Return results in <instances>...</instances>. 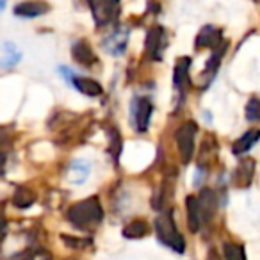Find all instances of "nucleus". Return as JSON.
I'll return each mask as SVG.
<instances>
[{
  "instance_id": "11",
  "label": "nucleus",
  "mask_w": 260,
  "mask_h": 260,
  "mask_svg": "<svg viewBox=\"0 0 260 260\" xmlns=\"http://www.w3.org/2000/svg\"><path fill=\"white\" fill-rule=\"evenodd\" d=\"M200 214H202V223H209L210 217L216 212V194L210 189H203L198 196Z\"/></svg>"
},
{
  "instance_id": "23",
  "label": "nucleus",
  "mask_w": 260,
  "mask_h": 260,
  "mask_svg": "<svg viewBox=\"0 0 260 260\" xmlns=\"http://www.w3.org/2000/svg\"><path fill=\"white\" fill-rule=\"evenodd\" d=\"M246 118L249 121H260V98H249L246 105Z\"/></svg>"
},
{
  "instance_id": "3",
  "label": "nucleus",
  "mask_w": 260,
  "mask_h": 260,
  "mask_svg": "<svg viewBox=\"0 0 260 260\" xmlns=\"http://www.w3.org/2000/svg\"><path fill=\"white\" fill-rule=\"evenodd\" d=\"M196 123L187 121L184 125H180V128L177 130L175 139H177L178 153L184 164L191 162L192 155H194V138H196Z\"/></svg>"
},
{
  "instance_id": "14",
  "label": "nucleus",
  "mask_w": 260,
  "mask_h": 260,
  "mask_svg": "<svg viewBox=\"0 0 260 260\" xmlns=\"http://www.w3.org/2000/svg\"><path fill=\"white\" fill-rule=\"evenodd\" d=\"M253 173H255L253 159H242V162L239 164L237 171H235V182L239 187H248L253 180Z\"/></svg>"
},
{
  "instance_id": "8",
  "label": "nucleus",
  "mask_w": 260,
  "mask_h": 260,
  "mask_svg": "<svg viewBox=\"0 0 260 260\" xmlns=\"http://www.w3.org/2000/svg\"><path fill=\"white\" fill-rule=\"evenodd\" d=\"M152 112H153V105L148 98H139L134 104V119L139 132H145L148 128L150 119H152Z\"/></svg>"
},
{
  "instance_id": "17",
  "label": "nucleus",
  "mask_w": 260,
  "mask_h": 260,
  "mask_svg": "<svg viewBox=\"0 0 260 260\" xmlns=\"http://www.w3.org/2000/svg\"><path fill=\"white\" fill-rule=\"evenodd\" d=\"M126 41H128V32H125V30H118V32H114L111 38L105 40V48H107L112 55H119V54L125 52Z\"/></svg>"
},
{
  "instance_id": "5",
  "label": "nucleus",
  "mask_w": 260,
  "mask_h": 260,
  "mask_svg": "<svg viewBox=\"0 0 260 260\" xmlns=\"http://www.w3.org/2000/svg\"><path fill=\"white\" fill-rule=\"evenodd\" d=\"M189 66H191V59L189 57H182L177 61L175 64V72H173V84L175 89L180 93V96L187 94V87H189Z\"/></svg>"
},
{
  "instance_id": "21",
  "label": "nucleus",
  "mask_w": 260,
  "mask_h": 260,
  "mask_svg": "<svg viewBox=\"0 0 260 260\" xmlns=\"http://www.w3.org/2000/svg\"><path fill=\"white\" fill-rule=\"evenodd\" d=\"M18 61H20V52L16 50V47L11 43H6L4 45V59H2L4 68H11V66H15Z\"/></svg>"
},
{
  "instance_id": "12",
  "label": "nucleus",
  "mask_w": 260,
  "mask_h": 260,
  "mask_svg": "<svg viewBox=\"0 0 260 260\" xmlns=\"http://www.w3.org/2000/svg\"><path fill=\"white\" fill-rule=\"evenodd\" d=\"M224 50H226V41H223V43H221L219 47L214 48L212 55H210V59L207 61V66H205V70H203V79H205V87L209 86V84L212 82L214 77H216L217 68H219V62H221V59H223Z\"/></svg>"
},
{
  "instance_id": "13",
  "label": "nucleus",
  "mask_w": 260,
  "mask_h": 260,
  "mask_svg": "<svg viewBox=\"0 0 260 260\" xmlns=\"http://www.w3.org/2000/svg\"><path fill=\"white\" fill-rule=\"evenodd\" d=\"M72 54L73 59L84 66H93L96 62V55H94V52L91 50V47L86 41H77L72 48Z\"/></svg>"
},
{
  "instance_id": "24",
  "label": "nucleus",
  "mask_w": 260,
  "mask_h": 260,
  "mask_svg": "<svg viewBox=\"0 0 260 260\" xmlns=\"http://www.w3.org/2000/svg\"><path fill=\"white\" fill-rule=\"evenodd\" d=\"M6 2H8V0H2V2H0V8H2V9L6 8Z\"/></svg>"
},
{
  "instance_id": "16",
  "label": "nucleus",
  "mask_w": 260,
  "mask_h": 260,
  "mask_svg": "<svg viewBox=\"0 0 260 260\" xmlns=\"http://www.w3.org/2000/svg\"><path fill=\"white\" fill-rule=\"evenodd\" d=\"M72 84L80 91V93L87 94V96H100L102 86L93 79H86V77H72Z\"/></svg>"
},
{
  "instance_id": "2",
  "label": "nucleus",
  "mask_w": 260,
  "mask_h": 260,
  "mask_svg": "<svg viewBox=\"0 0 260 260\" xmlns=\"http://www.w3.org/2000/svg\"><path fill=\"white\" fill-rule=\"evenodd\" d=\"M155 232H157V237H159V241L162 242V244L170 246V248H173L175 251H178V253H182L185 249L184 237H182L180 232L175 226L173 212H171V210L162 212L155 219Z\"/></svg>"
},
{
  "instance_id": "7",
  "label": "nucleus",
  "mask_w": 260,
  "mask_h": 260,
  "mask_svg": "<svg viewBox=\"0 0 260 260\" xmlns=\"http://www.w3.org/2000/svg\"><path fill=\"white\" fill-rule=\"evenodd\" d=\"M48 11H50V6L41 0H25L15 8V15L22 18H36V16L47 15Z\"/></svg>"
},
{
  "instance_id": "15",
  "label": "nucleus",
  "mask_w": 260,
  "mask_h": 260,
  "mask_svg": "<svg viewBox=\"0 0 260 260\" xmlns=\"http://www.w3.org/2000/svg\"><path fill=\"white\" fill-rule=\"evenodd\" d=\"M185 207H187V219H189V228L191 232H198L202 226V214H200V205H198V196H189L185 200Z\"/></svg>"
},
{
  "instance_id": "18",
  "label": "nucleus",
  "mask_w": 260,
  "mask_h": 260,
  "mask_svg": "<svg viewBox=\"0 0 260 260\" xmlns=\"http://www.w3.org/2000/svg\"><path fill=\"white\" fill-rule=\"evenodd\" d=\"M89 168L91 164L86 162V160H75L70 168V178H72L75 184H82L87 177H89Z\"/></svg>"
},
{
  "instance_id": "9",
  "label": "nucleus",
  "mask_w": 260,
  "mask_h": 260,
  "mask_svg": "<svg viewBox=\"0 0 260 260\" xmlns=\"http://www.w3.org/2000/svg\"><path fill=\"white\" fill-rule=\"evenodd\" d=\"M118 4L119 0H96V2H93L91 8H93V13L96 16V22L107 23L109 20H112Z\"/></svg>"
},
{
  "instance_id": "6",
  "label": "nucleus",
  "mask_w": 260,
  "mask_h": 260,
  "mask_svg": "<svg viewBox=\"0 0 260 260\" xmlns=\"http://www.w3.org/2000/svg\"><path fill=\"white\" fill-rule=\"evenodd\" d=\"M223 43V30L214 25H205L196 36V48H217Z\"/></svg>"
},
{
  "instance_id": "20",
  "label": "nucleus",
  "mask_w": 260,
  "mask_h": 260,
  "mask_svg": "<svg viewBox=\"0 0 260 260\" xmlns=\"http://www.w3.org/2000/svg\"><path fill=\"white\" fill-rule=\"evenodd\" d=\"M13 202H15V205L20 207V209H27V207H30L36 202V194H34L32 191H29L27 187H18V191L15 192Z\"/></svg>"
},
{
  "instance_id": "1",
  "label": "nucleus",
  "mask_w": 260,
  "mask_h": 260,
  "mask_svg": "<svg viewBox=\"0 0 260 260\" xmlns=\"http://www.w3.org/2000/svg\"><path fill=\"white\" fill-rule=\"evenodd\" d=\"M102 217H104V210H102L100 200L96 196L82 200V202L72 205L68 210V219L79 228L94 226L100 223Z\"/></svg>"
},
{
  "instance_id": "19",
  "label": "nucleus",
  "mask_w": 260,
  "mask_h": 260,
  "mask_svg": "<svg viewBox=\"0 0 260 260\" xmlns=\"http://www.w3.org/2000/svg\"><path fill=\"white\" fill-rule=\"evenodd\" d=\"M148 234V224L145 223L143 219H134L132 223H128L123 230V235L128 239H139L145 237Z\"/></svg>"
},
{
  "instance_id": "25",
  "label": "nucleus",
  "mask_w": 260,
  "mask_h": 260,
  "mask_svg": "<svg viewBox=\"0 0 260 260\" xmlns=\"http://www.w3.org/2000/svg\"><path fill=\"white\" fill-rule=\"evenodd\" d=\"M93 2H94V0H89V4H93Z\"/></svg>"
},
{
  "instance_id": "4",
  "label": "nucleus",
  "mask_w": 260,
  "mask_h": 260,
  "mask_svg": "<svg viewBox=\"0 0 260 260\" xmlns=\"http://www.w3.org/2000/svg\"><path fill=\"white\" fill-rule=\"evenodd\" d=\"M166 47V34H164L162 27H153L146 34V52H148L150 59L157 61L162 55V50Z\"/></svg>"
},
{
  "instance_id": "22",
  "label": "nucleus",
  "mask_w": 260,
  "mask_h": 260,
  "mask_svg": "<svg viewBox=\"0 0 260 260\" xmlns=\"http://www.w3.org/2000/svg\"><path fill=\"white\" fill-rule=\"evenodd\" d=\"M224 258L226 260H246L244 249L237 244L226 242V244H224Z\"/></svg>"
},
{
  "instance_id": "10",
  "label": "nucleus",
  "mask_w": 260,
  "mask_h": 260,
  "mask_svg": "<svg viewBox=\"0 0 260 260\" xmlns=\"http://www.w3.org/2000/svg\"><path fill=\"white\" fill-rule=\"evenodd\" d=\"M258 139H260V130L258 128L248 130L246 134H242L241 138L234 143L232 152H234V155H244V153H248L249 150L258 143Z\"/></svg>"
}]
</instances>
